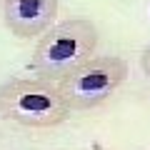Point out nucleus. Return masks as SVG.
<instances>
[{"label":"nucleus","mask_w":150,"mask_h":150,"mask_svg":"<svg viewBox=\"0 0 150 150\" xmlns=\"http://www.w3.org/2000/svg\"><path fill=\"white\" fill-rule=\"evenodd\" d=\"M140 68H143V73L150 78V45L143 50V55H140Z\"/></svg>","instance_id":"5"},{"label":"nucleus","mask_w":150,"mask_h":150,"mask_svg":"<svg viewBox=\"0 0 150 150\" xmlns=\"http://www.w3.org/2000/svg\"><path fill=\"white\" fill-rule=\"evenodd\" d=\"M0 10H3V3H0Z\"/></svg>","instance_id":"6"},{"label":"nucleus","mask_w":150,"mask_h":150,"mask_svg":"<svg viewBox=\"0 0 150 150\" xmlns=\"http://www.w3.org/2000/svg\"><path fill=\"white\" fill-rule=\"evenodd\" d=\"M0 118L25 128H55L70 118V105L58 83L15 78L0 85Z\"/></svg>","instance_id":"2"},{"label":"nucleus","mask_w":150,"mask_h":150,"mask_svg":"<svg viewBox=\"0 0 150 150\" xmlns=\"http://www.w3.org/2000/svg\"><path fill=\"white\" fill-rule=\"evenodd\" d=\"M58 8L60 0H3V23L20 40L38 38L55 25Z\"/></svg>","instance_id":"4"},{"label":"nucleus","mask_w":150,"mask_h":150,"mask_svg":"<svg viewBox=\"0 0 150 150\" xmlns=\"http://www.w3.org/2000/svg\"><path fill=\"white\" fill-rule=\"evenodd\" d=\"M128 63L120 55H98L58 83L70 110H93L115 95L128 80Z\"/></svg>","instance_id":"3"},{"label":"nucleus","mask_w":150,"mask_h":150,"mask_svg":"<svg viewBox=\"0 0 150 150\" xmlns=\"http://www.w3.org/2000/svg\"><path fill=\"white\" fill-rule=\"evenodd\" d=\"M98 48V28L85 18L55 23L45 35H40L33 50V70L38 78L60 83L73 70L85 65Z\"/></svg>","instance_id":"1"}]
</instances>
